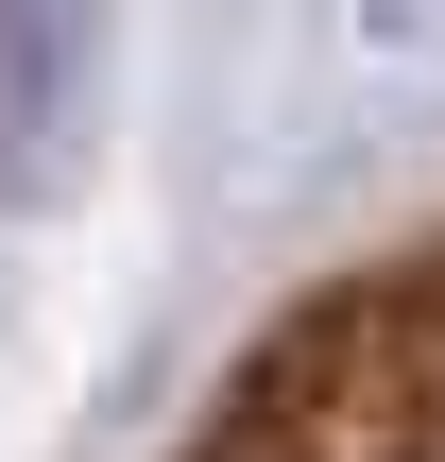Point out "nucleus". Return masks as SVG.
Wrapping results in <instances>:
<instances>
[{
  "label": "nucleus",
  "mask_w": 445,
  "mask_h": 462,
  "mask_svg": "<svg viewBox=\"0 0 445 462\" xmlns=\"http://www.w3.org/2000/svg\"><path fill=\"white\" fill-rule=\"evenodd\" d=\"M86 69H103V0H0V171L86 103Z\"/></svg>",
  "instance_id": "obj_1"
}]
</instances>
